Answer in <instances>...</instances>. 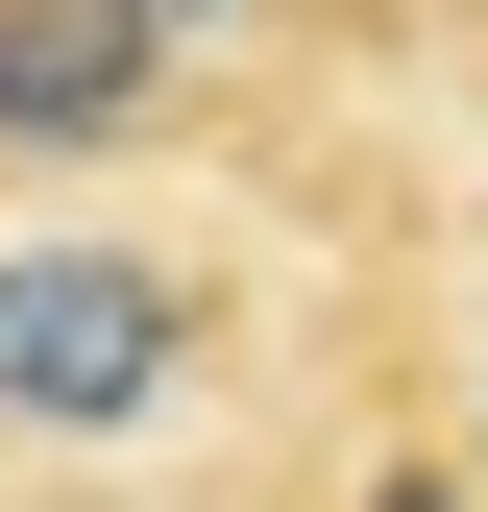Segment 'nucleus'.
<instances>
[{"instance_id":"obj_2","label":"nucleus","mask_w":488,"mask_h":512,"mask_svg":"<svg viewBox=\"0 0 488 512\" xmlns=\"http://www.w3.org/2000/svg\"><path fill=\"white\" fill-rule=\"evenodd\" d=\"M196 98L122 0H0V171H98V147H147V122Z\"/></svg>"},{"instance_id":"obj_1","label":"nucleus","mask_w":488,"mask_h":512,"mask_svg":"<svg viewBox=\"0 0 488 512\" xmlns=\"http://www.w3.org/2000/svg\"><path fill=\"white\" fill-rule=\"evenodd\" d=\"M220 366V269L122 220H25L0 244V439H171Z\"/></svg>"},{"instance_id":"obj_5","label":"nucleus","mask_w":488,"mask_h":512,"mask_svg":"<svg viewBox=\"0 0 488 512\" xmlns=\"http://www.w3.org/2000/svg\"><path fill=\"white\" fill-rule=\"evenodd\" d=\"M464 25H488V0H464Z\"/></svg>"},{"instance_id":"obj_3","label":"nucleus","mask_w":488,"mask_h":512,"mask_svg":"<svg viewBox=\"0 0 488 512\" xmlns=\"http://www.w3.org/2000/svg\"><path fill=\"white\" fill-rule=\"evenodd\" d=\"M171 74H293V49H440L464 0H122Z\"/></svg>"},{"instance_id":"obj_4","label":"nucleus","mask_w":488,"mask_h":512,"mask_svg":"<svg viewBox=\"0 0 488 512\" xmlns=\"http://www.w3.org/2000/svg\"><path fill=\"white\" fill-rule=\"evenodd\" d=\"M464 512H488V464H464Z\"/></svg>"}]
</instances>
